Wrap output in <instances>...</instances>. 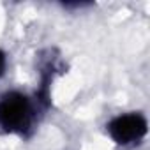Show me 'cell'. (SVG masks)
I'll use <instances>...</instances> for the list:
<instances>
[{"label": "cell", "instance_id": "obj_1", "mask_svg": "<svg viewBox=\"0 0 150 150\" xmlns=\"http://www.w3.org/2000/svg\"><path fill=\"white\" fill-rule=\"evenodd\" d=\"M37 103L20 90L0 96V129L7 134L27 136L35 122Z\"/></svg>", "mask_w": 150, "mask_h": 150}, {"label": "cell", "instance_id": "obj_2", "mask_svg": "<svg viewBox=\"0 0 150 150\" xmlns=\"http://www.w3.org/2000/svg\"><path fill=\"white\" fill-rule=\"evenodd\" d=\"M148 131V122L143 113L129 111L113 117L106 124L108 136L120 146H132L143 141Z\"/></svg>", "mask_w": 150, "mask_h": 150}, {"label": "cell", "instance_id": "obj_3", "mask_svg": "<svg viewBox=\"0 0 150 150\" xmlns=\"http://www.w3.org/2000/svg\"><path fill=\"white\" fill-rule=\"evenodd\" d=\"M6 71H7V55L4 50H0V78L6 74Z\"/></svg>", "mask_w": 150, "mask_h": 150}]
</instances>
